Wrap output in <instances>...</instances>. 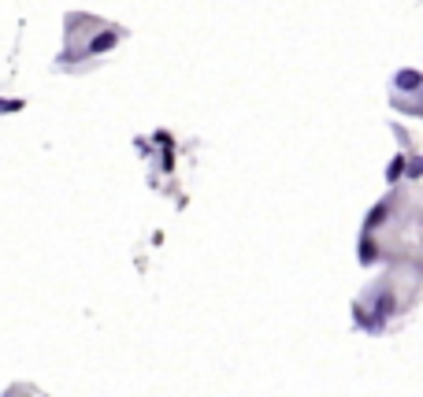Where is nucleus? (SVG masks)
I'll list each match as a JSON object with an SVG mask.
<instances>
[{
  "label": "nucleus",
  "instance_id": "obj_1",
  "mask_svg": "<svg viewBox=\"0 0 423 397\" xmlns=\"http://www.w3.org/2000/svg\"><path fill=\"white\" fill-rule=\"evenodd\" d=\"M115 41H119V34H115V30H104L93 45H89V52H104V49H112Z\"/></svg>",
  "mask_w": 423,
  "mask_h": 397
},
{
  "label": "nucleus",
  "instance_id": "obj_2",
  "mask_svg": "<svg viewBox=\"0 0 423 397\" xmlns=\"http://www.w3.org/2000/svg\"><path fill=\"white\" fill-rule=\"evenodd\" d=\"M420 71H401L398 75V89H420Z\"/></svg>",
  "mask_w": 423,
  "mask_h": 397
},
{
  "label": "nucleus",
  "instance_id": "obj_3",
  "mask_svg": "<svg viewBox=\"0 0 423 397\" xmlns=\"http://www.w3.org/2000/svg\"><path fill=\"white\" fill-rule=\"evenodd\" d=\"M409 174H412V179H420V174H423V160H412L409 163Z\"/></svg>",
  "mask_w": 423,
  "mask_h": 397
}]
</instances>
